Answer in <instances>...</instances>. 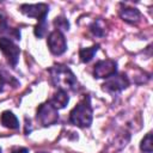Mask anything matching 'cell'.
I'll return each mask as SVG.
<instances>
[{
  "label": "cell",
  "instance_id": "1",
  "mask_svg": "<svg viewBox=\"0 0 153 153\" xmlns=\"http://www.w3.org/2000/svg\"><path fill=\"white\" fill-rule=\"evenodd\" d=\"M50 75L54 85L57 87V90H72L74 91L76 87V78L73 74V72L62 65L53 66L50 69Z\"/></svg>",
  "mask_w": 153,
  "mask_h": 153
},
{
  "label": "cell",
  "instance_id": "2",
  "mask_svg": "<svg viewBox=\"0 0 153 153\" xmlns=\"http://www.w3.org/2000/svg\"><path fill=\"white\" fill-rule=\"evenodd\" d=\"M69 122L80 128H86L91 126L92 108L88 97H85L78 105L73 108V110L69 114Z\"/></svg>",
  "mask_w": 153,
  "mask_h": 153
},
{
  "label": "cell",
  "instance_id": "3",
  "mask_svg": "<svg viewBox=\"0 0 153 153\" xmlns=\"http://www.w3.org/2000/svg\"><path fill=\"white\" fill-rule=\"evenodd\" d=\"M36 118L37 121L44 126V127H48V126H51V124H55L59 120V114H57V109L55 106H53L49 102L47 103H43L38 106L37 109V115H36Z\"/></svg>",
  "mask_w": 153,
  "mask_h": 153
},
{
  "label": "cell",
  "instance_id": "4",
  "mask_svg": "<svg viewBox=\"0 0 153 153\" xmlns=\"http://www.w3.org/2000/svg\"><path fill=\"white\" fill-rule=\"evenodd\" d=\"M0 50L4 53V55L6 56L8 63L13 67L17 66L18 60H19V55H20V49L17 44H14V42L8 38V37H0Z\"/></svg>",
  "mask_w": 153,
  "mask_h": 153
},
{
  "label": "cell",
  "instance_id": "5",
  "mask_svg": "<svg viewBox=\"0 0 153 153\" xmlns=\"http://www.w3.org/2000/svg\"><path fill=\"white\" fill-rule=\"evenodd\" d=\"M48 47L49 50L54 54V55H61L66 51L67 49V43H66V38L63 36V33L60 30H54L53 32L49 33L48 36Z\"/></svg>",
  "mask_w": 153,
  "mask_h": 153
},
{
  "label": "cell",
  "instance_id": "6",
  "mask_svg": "<svg viewBox=\"0 0 153 153\" xmlns=\"http://www.w3.org/2000/svg\"><path fill=\"white\" fill-rule=\"evenodd\" d=\"M128 85L129 80L126 74H114L110 78H108V80L103 84V88L108 92L117 93L128 87Z\"/></svg>",
  "mask_w": 153,
  "mask_h": 153
},
{
  "label": "cell",
  "instance_id": "7",
  "mask_svg": "<svg viewBox=\"0 0 153 153\" xmlns=\"http://www.w3.org/2000/svg\"><path fill=\"white\" fill-rule=\"evenodd\" d=\"M117 71V63L112 60H102L94 65L93 68V75L94 78H110L111 75L116 74Z\"/></svg>",
  "mask_w": 153,
  "mask_h": 153
},
{
  "label": "cell",
  "instance_id": "8",
  "mask_svg": "<svg viewBox=\"0 0 153 153\" xmlns=\"http://www.w3.org/2000/svg\"><path fill=\"white\" fill-rule=\"evenodd\" d=\"M20 11L26 14L27 17L37 18L38 22L44 20L47 17V13L49 11V7L47 4H33V5H27L24 4L20 6Z\"/></svg>",
  "mask_w": 153,
  "mask_h": 153
},
{
  "label": "cell",
  "instance_id": "9",
  "mask_svg": "<svg viewBox=\"0 0 153 153\" xmlns=\"http://www.w3.org/2000/svg\"><path fill=\"white\" fill-rule=\"evenodd\" d=\"M68 102H69V97H68L67 92L63 90H57L54 93V96L51 97V99L49 100V103L53 106H55L56 109H63L68 104Z\"/></svg>",
  "mask_w": 153,
  "mask_h": 153
},
{
  "label": "cell",
  "instance_id": "10",
  "mask_svg": "<svg viewBox=\"0 0 153 153\" xmlns=\"http://www.w3.org/2000/svg\"><path fill=\"white\" fill-rule=\"evenodd\" d=\"M0 121H1V124L8 129H18L19 128V121L18 118L16 117V115L8 110L4 111L0 116Z\"/></svg>",
  "mask_w": 153,
  "mask_h": 153
},
{
  "label": "cell",
  "instance_id": "11",
  "mask_svg": "<svg viewBox=\"0 0 153 153\" xmlns=\"http://www.w3.org/2000/svg\"><path fill=\"white\" fill-rule=\"evenodd\" d=\"M120 16L123 20L128 22V23H135L140 19V12L136 8H131V7H124L120 10Z\"/></svg>",
  "mask_w": 153,
  "mask_h": 153
},
{
  "label": "cell",
  "instance_id": "12",
  "mask_svg": "<svg viewBox=\"0 0 153 153\" xmlns=\"http://www.w3.org/2000/svg\"><path fill=\"white\" fill-rule=\"evenodd\" d=\"M98 48H99V45L96 44V45L90 47V48H82V49H80V51H79V57H80V60H81L82 62H90V61L92 60V57L94 56V54L97 53Z\"/></svg>",
  "mask_w": 153,
  "mask_h": 153
},
{
  "label": "cell",
  "instance_id": "13",
  "mask_svg": "<svg viewBox=\"0 0 153 153\" xmlns=\"http://www.w3.org/2000/svg\"><path fill=\"white\" fill-rule=\"evenodd\" d=\"M140 148H141V151H143L146 153H152V148H153V145H152V133H148L142 139Z\"/></svg>",
  "mask_w": 153,
  "mask_h": 153
},
{
  "label": "cell",
  "instance_id": "14",
  "mask_svg": "<svg viewBox=\"0 0 153 153\" xmlns=\"http://www.w3.org/2000/svg\"><path fill=\"white\" fill-rule=\"evenodd\" d=\"M45 31H47V23H45V19H44V20L38 22V24L35 26V35L38 38H41V37L44 36Z\"/></svg>",
  "mask_w": 153,
  "mask_h": 153
},
{
  "label": "cell",
  "instance_id": "15",
  "mask_svg": "<svg viewBox=\"0 0 153 153\" xmlns=\"http://www.w3.org/2000/svg\"><path fill=\"white\" fill-rule=\"evenodd\" d=\"M54 24L57 26V29H56V30H59V29L68 30V27H69V24H68L67 19H65V18H61V17L56 18V19H55V22H54Z\"/></svg>",
  "mask_w": 153,
  "mask_h": 153
},
{
  "label": "cell",
  "instance_id": "16",
  "mask_svg": "<svg viewBox=\"0 0 153 153\" xmlns=\"http://www.w3.org/2000/svg\"><path fill=\"white\" fill-rule=\"evenodd\" d=\"M91 31H92L96 36H103V29H102V27H99L98 23H96V22L91 25Z\"/></svg>",
  "mask_w": 153,
  "mask_h": 153
},
{
  "label": "cell",
  "instance_id": "17",
  "mask_svg": "<svg viewBox=\"0 0 153 153\" xmlns=\"http://www.w3.org/2000/svg\"><path fill=\"white\" fill-rule=\"evenodd\" d=\"M11 153H29V151L25 147H14L11 151Z\"/></svg>",
  "mask_w": 153,
  "mask_h": 153
},
{
  "label": "cell",
  "instance_id": "18",
  "mask_svg": "<svg viewBox=\"0 0 153 153\" xmlns=\"http://www.w3.org/2000/svg\"><path fill=\"white\" fill-rule=\"evenodd\" d=\"M7 81H10V80H6V79H5V76L0 73V92H1V91H4V86L6 85V82H7Z\"/></svg>",
  "mask_w": 153,
  "mask_h": 153
},
{
  "label": "cell",
  "instance_id": "19",
  "mask_svg": "<svg viewBox=\"0 0 153 153\" xmlns=\"http://www.w3.org/2000/svg\"><path fill=\"white\" fill-rule=\"evenodd\" d=\"M39 153H45V152H39Z\"/></svg>",
  "mask_w": 153,
  "mask_h": 153
},
{
  "label": "cell",
  "instance_id": "20",
  "mask_svg": "<svg viewBox=\"0 0 153 153\" xmlns=\"http://www.w3.org/2000/svg\"><path fill=\"white\" fill-rule=\"evenodd\" d=\"M0 153H1V148H0Z\"/></svg>",
  "mask_w": 153,
  "mask_h": 153
}]
</instances>
